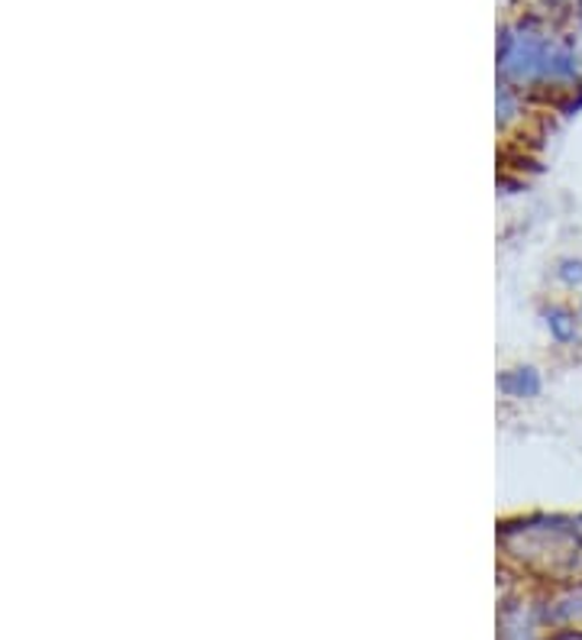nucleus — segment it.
Here are the masks:
<instances>
[{
	"label": "nucleus",
	"mask_w": 582,
	"mask_h": 640,
	"mask_svg": "<svg viewBox=\"0 0 582 640\" xmlns=\"http://www.w3.org/2000/svg\"><path fill=\"white\" fill-rule=\"evenodd\" d=\"M543 324H547V330H550V337L557 344H576L580 340V317H576V311H570L563 304L547 307L543 311Z\"/></svg>",
	"instance_id": "obj_2"
},
{
	"label": "nucleus",
	"mask_w": 582,
	"mask_h": 640,
	"mask_svg": "<svg viewBox=\"0 0 582 640\" xmlns=\"http://www.w3.org/2000/svg\"><path fill=\"white\" fill-rule=\"evenodd\" d=\"M580 317H582V301H580Z\"/></svg>",
	"instance_id": "obj_6"
},
{
	"label": "nucleus",
	"mask_w": 582,
	"mask_h": 640,
	"mask_svg": "<svg viewBox=\"0 0 582 640\" xmlns=\"http://www.w3.org/2000/svg\"><path fill=\"white\" fill-rule=\"evenodd\" d=\"M498 389L508 394V398H534L540 394V372L525 366V369H511L498 379Z\"/></svg>",
	"instance_id": "obj_3"
},
{
	"label": "nucleus",
	"mask_w": 582,
	"mask_h": 640,
	"mask_svg": "<svg viewBox=\"0 0 582 640\" xmlns=\"http://www.w3.org/2000/svg\"><path fill=\"white\" fill-rule=\"evenodd\" d=\"M580 20H582V0H580Z\"/></svg>",
	"instance_id": "obj_5"
},
{
	"label": "nucleus",
	"mask_w": 582,
	"mask_h": 640,
	"mask_svg": "<svg viewBox=\"0 0 582 640\" xmlns=\"http://www.w3.org/2000/svg\"><path fill=\"white\" fill-rule=\"evenodd\" d=\"M560 282L570 285V289H580L582 285V259H563L560 269H557Z\"/></svg>",
	"instance_id": "obj_4"
},
{
	"label": "nucleus",
	"mask_w": 582,
	"mask_h": 640,
	"mask_svg": "<svg viewBox=\"0 0 582 640\" xmlns=\"http://www.w3.org/2000/svg\"><path fill=\"white\" fill-rule=\"evenodd\" d=\"M502 75L518 85L531 82H576L580 78V58L570 50L553 46L540 33H505L498 52Z\"/></svg>",
	"instance_id": "obj_1"
}]
</instances>
